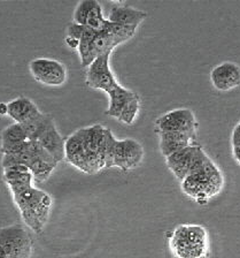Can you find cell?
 <instances>
[{"mask_svg":"<svg viewBox=\"0 0 240 258\" xmlns=\"http://www.w3.org/2000/svg\"><path fill=\"white\" fill-rule=\"evenodd\" d=\"M110 54L99 56L87 67L85 83L95 90L105 91L109 98L107 114L125 124H133L141 108V98L117 82L109 66Z\"/></svg>","mask_w":240,"mask_h":258,"instance_id":"obj_1","label":"cell"},{"mask_svg":"<svg viewBox=\"0 0 240 258\" xmlns=\"http://www.w3.org/2000/svg\"><path fill=\"white\" fill-rule=\"evenodd\" d=\"M137 28L119 26L107 20L101 29H90L76 23H69L67 27V36L79 40L78 54L82 67L90 64L105 54H111L115 47L128 42L136 34Z\"/></svg>","mask_w":240,"mask_h":258,"instance_id":"obj_2","label":"cell"},{"mask_svg":"<svg viewBox=\"0 0 240 258\" xmlns=\"http://www.w3.org/2000/svg\"><path fill=\"white\" fill-rule=\"evenodd\" d=\"M107 127L102 124L81 128L66 139V160L86 174L106 168Z\"/></svg>","mask_w":240,"mask_h":258,"instance_id":"obj_3","label":"cell"},{"mask_svg":"<svg viewBox=\"0 0 240 258\" xmlns=\"http://www.w3.org/2000/svg\"><path fill=\"white\" fill-rule=\"evenodd\" d=\"M223 185L224 177L221 169L210 157L181 182L182 191L199 204H207L210 199L217 196Z\"/></svg>","mask_w":240,"mask_h":258,"instance_id":"obj_4","label":"cell"},{"mask_svg":"<svg viewBox=\"0 0 240 258\" xmlns=\"http://www.w3.org/2000/svg\"><path fill=\"white\" fill-rule=\"evenodd\" d=\"M209 247V234L201 225H179L169 234V249L174 258H207Z\"/></svg>","mask_w":240,"mask_h":258,"instance_id":"obj_5","label":"cell"},{"mask_svg":"<svg viewBox=\"0 0 240 258\" xmlns=\"http://www.w3.org/2000/svg\"><path fill=\"white\" fill-rule=\"evenodd\" d=\"M13 199L28 227L36 233L42 232L52 209V199L49 194L33 185L25 191L13 195Z\"/></svg>","mask_w":240,"mask_h":258,"instance_id":"obj_6","label":"cell"},{"mask_svg":"<svg viewBox=\"0 0 240 258\" xmlns=\"http://www.w3.org/2000/svg\"><path fill=\"white\" fill-rule=\"evenodd\" d=\"M144 159L143 145L134 139L117 140L109 128L106 136V168L117 167L122 171L137 168Z\"/></svg>","mask_w":240,"mask_h":258,"instance_id":"obj_7","label":"cell"},{"mask_svg":"<svg viewBox=\"0 0 240 258\" xmlns=\"http://www.w3.org/2000/svg\"><path fill=\"white\" fill-rule=\"evenodd\" d=\"M208 158L209 156L201 145L195 143L168 156L166 164L171 173L182 182L193 169L202 165Z\"/></svg>","mask_w":240,"mask_h":258,"instance_id":"obj_8","label":"cell"},{"mask_svg":"<svg viewBox=\"0 0 240 258\" xmlns=\"http://www.w3.org/2000/svg\"><path fill=\"white\" fill-rule=\"evenodd\" d=\"M0 245L9 258H30L33 252L30 234L21 225L0 228Z\"/></svg>","mask_w":240,"mask_h":258,"instance_id":"obj_9","label":"cell"},{"mask_svg":"<svg viewBox=\"0 0 240 258\" xmlns=\"http://www.w3.org/2000/svg\"><path fill=\"white\" fill-rule=\"evenodd\" d=\"M198 121L190 108H176L159 116L155 121V132H179L197 136Z\"/></svg>","mask_w":240,"mask_h":258,"instance_id":"obj_10","label":"cell"},{"mask_svg":"<svg viewBox=\"0 0 240 258\" xmlns=\"http://www.w3.org/2000/svg\"><path fill=\"white\" fill-rule=\"evenodd\" d=\"M31 75L37 82L47 87H60L66 83L67 70L54 59L37 58L29 63Z\"/></svg>","mask_w":240,"mask_h":258,"instance_id":"obj_11","label":"cell"},{"mask_svg":"<svg viewBox=\"0 0 240 258\" xmlns=\"http://www.w3.org/2000/svg\"><path fill=\"white\" fill-rule=\"evenodd\" d=\"M30 151L33 153L28 168L34 175V182L41 183L47 180L58 166V161L52 157L38 141H30Z\"/></svg>","mask_w":240,"mask_h":258,"instance_id":"obj_12","label":"cell"},{"mask_svg":"<svg viewBox=\"0 0 240 258\" xmlns=\"http://www.w3.org/2000/svg\"><path fill=\"white\" fill-rule=\"evenodd\" d=\"M107 22L102 7L97 0H83L74 12V23L90 29H101Z\"/></svg>","mask_w":240,"mask_h":258,"instance_id":"obj_13","label":"cell"},{"mask_svg":"<svg viewBox=\"0 0 240 258\" xmlns=\"http://www.w3.org/2000/svg\"><path fill=\"white\" fill-rule=\"evenodd\" d=\"M210 81L216 90L230 91L240 86V66L231 61L219 63L211 70Z\"/></svg>","mask_w":240,"mask_h":258,"instance_id":"obj_14","label":"cell"},{"mask_svg":"<svg viewBox=\"0 0 240 258\" xmlns=\"http://www.w3.org/2000/svg\"><path fill=\"white\" fill-rule=\"evenodd\" d=\"M146 18V12L128 6L126 3H114L107 20L111 23L119 24V26L138 28L139 24Z\"/></svg>","mask_w":240,"mask_h":258,"instance_id":"obj_15","label":"cell"},{"mask_svg":"<svg viewBox=\"0 0 240 258\" xmlns=\"http://www.w3.org/2000/svg\"><path fill=\"white\" fill-rule=\"evenodd\" d=\"M158 135L160 137V151L166 158L184 148L197 143V136H192L190 134H185V133L166 132L159 133Z\"/></svg>","mask_w":240,"mask_h":258,"instance_id":"obj_16","label":"cell"},{"mask_svg":"<svg viewBox=\"0 0 240 258\" xmlns=\"http://www.w3.org/2000/svg\"><path fill=\"white\" fill-rule=\"evenodd\" d=\"M37 141L58 163L66 159V139L60 135L55 123L44 132Z\"/></svg>","mask_w":240,"mask_h":258,"instance_id":"obj_17","label":"cell"},{"mask_svg":"<svg viewBox=\"0 0 240 258\" xmlns=\"http://www.w3.org/2000/svg\"><path fill=\"white\" fill-rule=\"evenodd\" d=\"M41 111L33 100L27 97H19L9 103V115L17 123H27L41 114Z\"/></svg>","mask_w":240,"mask_h":258,"instance_id":"obj_18","label":"cell"},{"mask_svg":"<svg viewBox=\"0 0 240 258\" xmlns=\"http://www.w3.org/2000/svg\"><path fill=\"white\" fill-rule=\"evenodd\" d=\"M53 123L54 120L51 115L45 114V113H41L37 118L33 119L27 123H23L22 126L27 133L28 140L37 141L43 133L46 132Z\"/></svg>","mask_w":240,"mask_h":258,"instance_id":"obj_19","label":"cell"},{"mask_svg":"<svg viewBox=\"0 0 240 258\" xmlns=\"http://www.w3.org/2000/svg\"><path fill=\"white\" fill-rule=\"evenodd\" d=\"M28 140V135L25 128L21 123H13L11 126L6 127L2 132V142L6 143H20L26 142Z\"/></svg>","mask_w":240,"mask_h":258,"instance_id":"obj_20","label":"cell"},{"mask_svg":"<svg viewBox=\"0 0 240 258\" xmlns=\"http://www.w3.org/2000/svg\"><path fill=\"white\" fill-rule=\"evenodd\" d=\"M231 147L232 155H233L234 159L240 164V122L234 127L233 132H232Z\"/></svg>","mask_w":240,"mask_h":258,"instance_id":"obj_21","label":"cell"},{"mask_svg":"<svg viewBox=\"0 0 240 258\" xmlns=\"http://www.w3.org/2000/svg\"><path fill=\"white\" fill-rule=\"evenodd\" d=\"M66 44L70 48H78L79 40L74 38V37H69V36H66Z\"/></svg>","mask_w":240,"mask_h":258,"instance_id":"obj_22","label":"cell"},{"mask_svg":"<svg viewBox=\"0 0 240 258\" xmlns=\"http://www.w3.org/2000/svg\"><path fill=\"white\" fill-rule=\"evenodd\" d=\"M0 115H9V104L0 103Z\"/></svg>","mask_w":240,"mask_h":258,"instance_id":"obj_23","label":"cell"},{"mask_svg":"<svg viewBox=\"0 0 240 258\" xmlns=\"http://www.w3.org/2000/svg\"><path fill=\"white\" fill-rule=\"evenodd\" d=\"M0 258H9V256H7L6 251L3 249L2 245H0Z\"/></svg>","mask_w":240,"mask_h":258,"instance_id":"obj_24","label":"cell"}]
</instances>
